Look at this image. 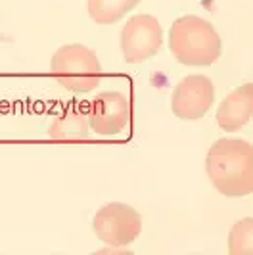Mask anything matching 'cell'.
Segmentation results:
<instances>
[{
  "label": "cell",
  "instance_id": "4",
  "mask_svg": "<svg viewBox=\"0 0 253 255\" xmlns=\"http://www.w3.org/2000/svg\"><path fill=\"white\" fill-rule=\"evenodd\" d=\"M92 230L100 242L112 248H126L140 236L142 217L132 205L112 202L96 211Z\"/></svg>",
  "mask_w": 253,
  "mask_h": 255
},
{
  "label": "cell",
  "instance_id": "6",
  "mask_svg": "<svg viewBox=\"0 0 253 255\" xmlns=\"http://www.w3.org/2000/svg\"><path fill=\"white\" fill-rule=\"evenodd\" d=\"M215 102L213 81L205 75H188L173 90L171 110L182 121H198L207 115Z\"/></svg>",
  "mask_w": 253,
  "mask_h": 255
},
{
  "label": "cell",
  "instance_id": "10",
  "mask_svg": "<svg viewBox=\"0 0 253 255\" xmlns=\"http://www.w3.org/2000/svg\"><path fill=\"white\" fill-rule=\"evenodd\" d=\"M138 4L140 0H87V10L98 25H114Z\"/></svg>",
  "mask_w": 253,
  "mask_h": 255
},
{
  "label": "cell",
  "instance_id": "7",
  "mask_svg": "<svg viewBox=\"0 0 253 255\" xmlns=\"http://www.w3.org/2000/svg\"><path fill=\"white\" fill-rule=\"evenodd\" d=\"M89 110V125L98 136H117L130 121V102L123 92L108 90L94 96Z\"/></svg>",
  "mask_w": 253,
  "mask_h": 255
},
{
  "label": "cell",
  "instance_id": "1",
  "mask_svg": "<svg viewBox=\"0 0 253 255\" xmlns=\"http://www.w3.org/2000/svg\"><path fill=\"white\" fill-rule=\"evenodd\" d=\"M211 184L227 198H244L253 190V148L242 138H219L205 157Z\"/></svg>",
  "mask_w": 253,
  "mask_h": 255
},
{
  "label": "cell",
  "instance_id": "8",
  "mask_svg": "<svg viewBox=\"0 0 253 255\" xmlns=\"http://www.w3.org/2000/svg\"><path fill=\"white\" fill-rule=\"evenodd\" d=\"M52 142H87L90 138L89 110L83 104H67L62 112L56 114L48 128Z\"/></svg>",
  "mask_w": 253,
  "mask_h": 255
},
{
  "label": "cell",
  "instance_id": "9",
  "mask_svg": "<svg viewBox=\"0 0 253 255\" xmlns=\"http://www.w3.org/2000/svg\"><path fill=\"white\" fill-rule=\"evenodd\" d=\"M253 114V85L246 83L232 90L217 110V125L225 132H236L250 123Z\"/></svg>",
  "mask_w": 253,
  "mask_h": 255
},
{
  "label": "cell",
  "instance_id": "5",
  "mask_svg": "<svg viewBox=\"0 0 253 255\" xmlns=\"http://www.w3.org/2000/svg\"><path fill=\"white\" fill-rule=\"evenodd\" d=\"M163 44V29L157 17L136 13L121 29V52L126 64H144L152 60Z\"/></svg>",
  "mask_w": 253,
  "mask_h": 255
},
{
  "label": "cell",
  "instance_id": "3",
  "mask_svg": "<svg viewBox=\"0 0 253 255\" xmlns=\"http://www.w3.org/2000/svg\"><path fill=\"white\" fill-rule=\"evenodd\" d=\"M50 75L69 92L87 94L100 87L104 69L96 52L85 44H65L54 52L50 60Z\"/></svg>",
  "mask_w": 253,
  "mask_h": 255
},
{
  "label": "cell",
  "instance_id": "11",
  "mask_svg": "<svg viewBox=\"0 0 253 255\" xmlns=\"http://www.w3.org/2000/svg\"><path fill=\"white\" fill-rule=\"evenodd\" d=\"M253 221L250 217L238 221L228 234V254L250 255L253 254Z\"/></svg>",
  "mask_w": 253,
  "mask_h": 255
},
{
  "label": "cell",
  "instance_id": "2",
  "mask_svg": "<svg viewBox=\"0 0 253 255\" xmlns=\"http://www.w3.org/2000/svg\"><path fill=\"white\" fill-rule=\"evenodd\" d=\"M169 50L182 65L205 67L221 58L223 40L207 19L200 15H182L169 29Z\"/></svg>",
  "mask_w": 253,
  "mask_h": 255
}]
</instances>
